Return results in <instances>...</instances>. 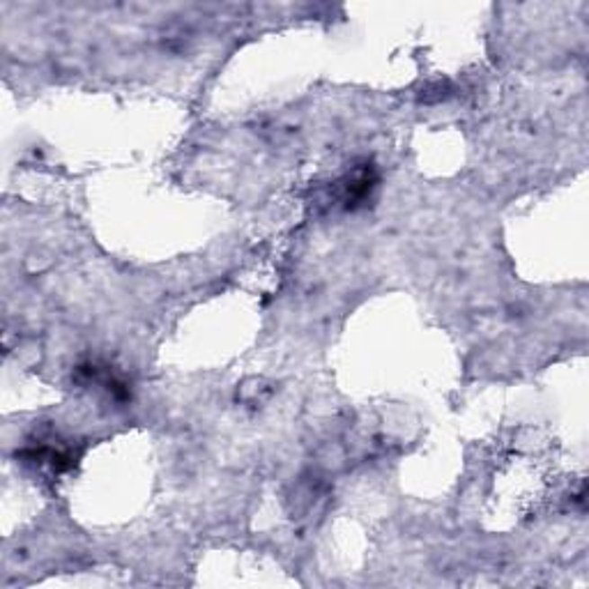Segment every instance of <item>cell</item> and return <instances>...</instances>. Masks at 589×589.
Instances as JSON below:
<instances>
[{
  "mask_svg": "<svg viewBox=\"0 0 589 589\" xmlns=\"http://www.w3.org/2000/svg\"><path fill=\"white\" fill-rule=\"evenodd\" d=\"M376 187V171L370 164L357 168L344 180V203L345 208H357L370 196V189Z\"/></svg>",
  "mask_w": 589,
  "mask_h": 589,
  "instance_id": "obj_1",
  "label": "cell"
}]
</instances>
